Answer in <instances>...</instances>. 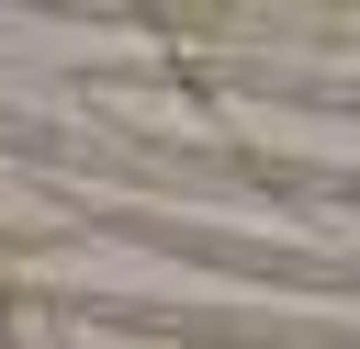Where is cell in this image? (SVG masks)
<instances>
[{"instance_id":"6","label":"cell","mask_w":360,"mask_h":349,"mask_svg":"<svg viewBox=\"0 0 360 349\" xmlns=\"http://www.w3.org/2000/svg\"><path fill=\"white\" fill-rule=\"evenodd\" d=\"M68 349H79V338H68Z\"/></svg>"},{"instance_id":"5","label":"cell","mask_w":360,"mask_h":349,"mask_svg":"<svg viewBox=\"0 0 360 349\" xmlns=\"http://www.w3.org/2000/svg\"><path fill=\"white\" fill-rule=\"evenodd\" d=\"M0 349H11V326H0Z\"/></svg>"},{"instance_id":"2","label":"cell","mask_w":360,"mask_h":349,"mask_svg":"<svg viewBox=\"0 0 360 349\" xmlns=\"http://www.w3.org/2000/svg\"><path fill=\"white\" fill-rule=\"evenodd\" d=\"M79 225L68 236H135L158 259H202L225 281H281V293H360V259H326V248H281V236H225V225H191V214H146V203H68Z\"/></svg>"},{"instance_id":"1","label":"cell","mask_w":360,"mask_h":349,"mask_svg":"<svg viewBox=\"0 0 360 349\" xmlns=\"http://www.w3.org/2000/svg\"><path fill=\"white\" fill-rule=\"evenodd\" d=\"M11 315H56V326H112V338H169V349H360V326H315V315H214V304H146V293H45V281H0Z\"/></svg>"},{"instance_id":"3","label":"cell","mask_w":360,"mask_h":349,"mask_svg":"<svg viewBox=\"0 0 360 349\" xmlns=\"http://www.w3.org/2000/svg\"><path fill=\"white\" fill-rule=\"evenodd\" d=\"M191 90H259V101H292V113H349L360 124V79H315V68H270V56H180Z\"/></svg>"},{"instance_id":"4","label":"cell","mask_w":360,"mask_h":349,"mask_svg":"<svg viewBox=\"0 0 360 349\" xmlns=\"http://www.w3.org/2000/svg\"><path fill=\"white\" fill-rule=\"evenodd\" d=\"M68 225H0V259H22V248H56Z\"/></svg>"}]
</instances>
